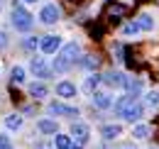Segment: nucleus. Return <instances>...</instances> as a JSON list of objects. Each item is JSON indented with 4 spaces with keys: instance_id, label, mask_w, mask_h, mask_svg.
<instances>
[{
    "instance_id": "f257e3e1",
    "label": "nucleus",
    "mask_w": 159,
    "mask_h": 149,
    "mask_svg": "<svg viewBox=\"0 0 159 149\" xmlns=\"http://www.w3.org/2000/svg\"><path fill=\"white\" fill-rule=\"evenodd\" d=\"M81 56V47L76 42H71V44H66L64 49H59V54H57V61H54V71L57 74H64V71H69L71 66H74V61Z\"/></svg>"
},
{
    "instance_id": "f03ea898",
    "label": "nucleus",
    "mask_w": 159,
    "mask_h": 149,
    "mask_svg": "<svg viewBox=\"0 0 159 149\" xmlns=\"http://www.w3.org/2000/svg\"><path fill=\"white\" fill-rule=\"evenodd\" d=\"M12 25H15L20 32H27V29H32L34 20H32V15H30L25 7H15V12H12Z\"/></svg>"
},
{
    "instance_id": "7ed1b4c3",
    "label": "nucleus",
    "mask_w": 159,
    "mask_h": 149,
    "mask_svg": "<svg viewBox=\"0 0 159 149\" xmlns=\"http://www.w3.org/2000/svg\"><path fill=\"white\" fill-rule=\"evenodd\" d=\"M125 12H127V7L120 5V2H108V5H105V20H108L110 25H118L120 20L125 17Z\"/></svg>"
},
{
    "instance_id": "20e7f679",
    "label": "nucleus",
    "mask_w": 159,
    "mask_h": 149,
    "mask_svg": "<svg viewBox=\"0 0 159 149\" xmlns=\"http://www.w3.org/2000/svg\"><path fill=\"white\" fill-rule=\"evenodd\" d=\"M88 134H91L88 125H83V122H74V125H71V137H74V142H79V144L88 142Z\"/></svg>"
},
{
    "instance_id": "39448f33",
    "label": "nucleus",
    "mask_w": 159,
    "mask_h": 149,
    "mask_svg": "<svg viewBox=\"0 0 159 149\" xmlns=\"http://www.w3.org/2000/svg\"><path fill=\"white\" fill-rule=\"evenodd\" d=\"M39 47H42V52H44V54H57V52L61 49V39L54 37V34H49V37H44L39 42Z\"/></svg>"
},
{
    "instance_id": "423d86ee",
    "label": "nucleus",
    "mask_w": 159,
    "mask_h": 149,
    "mask_svg": "<svg viewBox=\"0 0 159 149\" xmlns=\"http://www.w3.org/2000/svg\"><path fill=\"white\" fill-rule=\"evenodd\" d=\"M49 112L52 115H61V117H74V115H79V108H71V105H64V103H52Z\"/></svg>"
},
{
    "instance_id": "0eeeda50",
    "label": "nucleus",
    "mask_w": 159,
    "mask_h": 149,
    "mask_svg": "<svg viewBox=\"0 0 159 149\" xmlns=\"http://www.w3.org/2000/svg\"><path fill=\"white\" fill-rule=\"evenodd\" d=\"M32 71H34V76H39V78H49V76H52V69L47 66V61L39 59V56L32 59Z\"/></svg>"
},
{
    "instance_id": "6e6552de",
    "label": "nucleus",
    "mask_w": 159,
    "mask_h": 149,
    "mask_svg": "<svg viewBox=\"0 0 159 149\" xmlns=\"http://www.w3.org/2000/svg\"><path fill=\"white\" fill-rule=\"evenodd\" d=\"M120 115H122L125 120H130V122H135V120H139V117H142V105H139L137 100H132V103H130V105H127L125 110L120 112Z\"/></svg>"
},
{
    "instance_id": "1a4fd4ad",
    "label": "nucleus",
    "mask_w": 159,
    "mask_h": 149,
    "mask_svg": "<svg viewBox=\"0 0 159 149\" xmlns=\"http://www.w3.org/2000/svg\"><path fill=\"white\" fill-rule=\"evenodd\" d=\"M39 17H42V22H47V25H54V22L59 20V7H57V5H44Z\"/></svg>"
},
{
    "instance_id": "9d476101",
    "label": "nucleus",
    "mask_w": 159,
    "mask_h": 149,
    "mask_svg": "<svg viewBox=\"0 0 159 149\" xmlns=\"http://www.w3.org/2000/svg\"><path fill=\"white\" fill-rule=\"evenodd\" d=\"M103 81L108 83V86H113V88H125V76L120 74V71H110V74H105L103 76Z\"/></svg>"
},
{
    "instance_id": "9b49d317",
    "label": "nucleus",
    "mask_w": 159,
    "mask_h": 149,
    "mask_svg": "<svg viewBox=\"0 0 159 149\" xmlns=\"http://www.w3.org/2000/svg\"><path fill=\"white\" fill-rule=\"evenodd\" d=\"M57 93H59L61 98H74V95H76V86L69 83V81H61L59 86H57Z\"/></svg>"
},
{
    "instance_id": "f8f14e48",
    "label": "nucleus",
    "mask_w": 159,
    "mask_h": 149,
    "mask_svg": "<svg viewBox=\"0 0 159 149\" xmlns=\"http://www.w3.org/2000/svg\"><path fill=\"white\" fill-rule=\"evenodd\" d=\"M93 105L100 108V110H108V108L113 105V103H110V95H108V93H96V95H93Z\"/></svg>"
},
{
    "instance_id": "ddd939ff",
    "label": "nucleus",
    "mask_w": 159,
    "mask_h": 149,
    "mask_svg": "<svg viewBox=\"0 0 159 149\" xmlns=\"http://www.w3.org/2000/svg\"><path fill=\"white\" fill-rule=\"evenodd\" d=\"M39 132H44V134H54L57 132V122L54 120H39Z\"/></svg>"
},
{
    "instance_id": "4468645a",
    "label": "nucleus",
    "mask_w": 159,
    "mask_h": 149,
    "mask_svg": "<svg viewBox=\"0 0 159 149\" xmlns=\"http://www.w3.org/2000/svg\"><path fill=\"white\" fill-rule=\"evenodd\" d=\"M125 88H127V93L135 98V95L142 91V81H135V78H130V81H125Z\"/></svg>"
},
{
    "instance_id": "2eb2a0df",
    "label": "nucleus",
    "mask_w": 159,
    "mask_h": 149,
    "mask_svg": "<svg viewBox=\"0 0 159 149\" xmlns=\"http://www.w3.org/2000/svg\"><path fill=\"white\" fill-rule=\"evenodd\" d=\"M71 142H74V139L66 137V134H57V137H54V147H57V149H69V147H71Z\"/></svg>"
},
{
    "instance_id": "dca6fc26",
    "label": "nucleus",
    "mask_w": 159,
    "mask_h": 149,
    "mask_svg": "<svg viewBox=\"0 0 159 149\" xmlns=\"http://www.w3.org/2000/svg\"><path fill=\"white\" fill-rule=\"evenodd\" d=\"M5 125H7L10 130H20L22 127V117L20 115H7V117H5Z\"/></svg>"
},
{
    "instance_id": "f3484780",
    "label": "nucleus",
    "mask_w": 159,
    "mask_h": 149,
    "mask_svg": "<svg viewBox=\"0 0 159 149\" xmlns=\"http://www.w3.org/2000/svg\"><path fill=\"white\" fill-rule=\"evenodd\" d=\"M132 100H135L132 95H122V98H118V100H115V112H122L130 103H132Z\"/></svg>"
},
{
    "instance_id": "a211bd4d",
    "label": "nucleus",
    "mask_w": 159,
    "mask_h": 149,
    "mask_svg": "<svg viewBox=\"0 0 159 149\" xmlns=\"http://www.w3.org/2000/svg\"><path fill=\"white\" fill-rule=\"evenodd\" d=\"M135 22H137L139 29H152V27H154V22H152V17H149V15H139Z\"/></svg>"
},
{
    "instance_id": "6ab92c4d",
    "label": "nucleus",
    "mask_w": 159,
    "mask_h": 149,
    "mask_svg": "<svg viewBox=\"0 0 159 149\" xmlns=\"http://www.w3.org/2000/svg\"><path fill=\"white\" fill-rule=\"evenodd\" d=\"M118 134H120L118 125H105V127H103V137H105V139H115Z\"/></svg>"
},
{
    "instance_id": "aec40b11",
    "label": "nucleus",
    "mask_w": 159,
    "mask_h": 149,
    "mask_svg": "<svg viewBox=\"0 0 159 149\" xmlns=\"http://www.w3.org/2000/svg\"><path fill=\"white\" fill-rule=\"evenodd\" d=\"M86 69H98V64H100V59L96 54H88V56H83V61H81Z\"/></svg>"
},
{
    "instance_id": "412c9836",
    "label": "nucleus",
    "mask_w": 159,
    "mask_h": 149,
    "mask_svg": "<svg viewBox=\"0 0 159 149\" xmlns=\"http://www.w3.org/2000/svg\"><path fill=\"white\" fill-rule=\"evenodd\" d=\"M30 93L34 95V98H44V95H47V88H44L42 83H32V86H30Z\"/></svg>"
},
{
    "instance_id": "4be33fe9",
    "label": "nucleus",
    "mask_w": 159,
    "mask_h": 149,
    "mask_svg": "<svg viewBox=\"0 0 159 149\" xmlns=\"http://www.w3.org/2000/svg\"><path fill=\"white\" fill-rule=\"evenodd\" d=\"M132 134H135L137 139H144V137H149V127H147V125H135Z\"/></svg>"
},
{
    "instance_id": "5701e85b",
    "label": "nucleus",
    "mask_w": 159,
    "mask_h": 149,
    "mask_svg": "<svg viewBox=\"0 0 159 149\" xmlns=\"http://www.w3.org/2000/svg\"><path fill=\"white\" fill-rule=\"evenodd\" d=\"M10 78H12V83H22V81H25V69L15 66V69H12V74H10Z\"/></svg>"
},
{
    "instance_id": "b1692460",
    "label": "nucleus",
    "mask_w": 159,
    "mask_h": 149,
    "mask_svg": "<svg viewBox=\"0 0 159 149\" xmlns=\"http://www.w3.org/2000/svg\"><path fill=\"white\" fill-rule=\"evenodd\" d=\"M122 32H125V34H137V32H139L137 22H127V25L122 27Z\"/></svg>"
},
{
    "instance_id": "393cba45",
    "label": "nucleus",
    "mask_w": 159,
    "mask_h": 149,
    "mask_svg": "<svg viewBox=\"0 0 159 149\" xmlns=\"http://www.w3.org/2000/svg\"><path fill=\"white\" fill-rule=\"evenodd\" d=\"M91 37H93V39L103 37V27H100V25H91Z\"/></svg>"
},
{
    "instance_id": "a878e982",
    "label": "nucleus",
    "mask_w": 159,
    "mask_h": 149,
    "mask_svg": "<svg viewBox=\"0 0 159 149\" xmlns=\"http://www.w3.org/2000/svg\"><path fill=\"white\" fill-rule=\"evenodd\" d=\"M147 103H149V105H154V108L159 105V93H157V91H152V93H147Z\"/></svg>"
},
{
    "instance_id": "bb28decb",
    "label": "nucleus",
    "mask_w": 159,
    "mask_h": 149,
    "mask_svg": "<svg viewBox=\"0 0 159 149\" xmlns=\"http://www.w3.org/2000/svg\"><path fill=\"white\" fill-rule=\"evenodd\" d=\"M98 81H100V76H91V78L86 81V91H93V88L98 86Z\"/></svg>"
},
{
    "instance_id": "cd10ccee",
    "label": "nucleus",
    "mask_w": 159,
    "mask_h": 149,
    "mask_svg": "<svg viewBox=\"0 0 159 149\" xmlns=\"http://www.w3.org/2000/svg\"><path fill=\"white\" fill-rule=\"evenodd\" d=\"M0 149H12V144H10V139H7L5 134H0Z\"/></svg>"
},
{
    "instance_id": "c85d7f7f",
    "label": "nucleus",
    "mask_w": 159,
    "mask_h": 149,
    "mask_svg": "<svg viewBox=\"0 0 159 149\" xmlns=\"http://www.w3.org/2000/svg\"><path fill=\"white\" fill-rule=\"evenodd\" d=\"M34 47H37V39H27L25 42V49H34Z\"/></svg>"
},
{
    "instance_id": "c756f323",
    "label": "nucleus",
    "mask_w": 159,
    "mask_h": 149,
    "mask_svg": "<svg viewBox=\"0 0 159 149\" xmlns=\"http://www.w3.org/2000/svg\"><path fill=\"white\" fill-rule=\"evenodd\" d=\"M5 44H7V37H5V34H2V32H0V49H2V47H5Z\"/></svg>"
},
{
    "instance_id": "7c9ffc66",
    "label": "nucleus",
    "mask_w": 159,
    "mask_h": 149,
    "mask_svg": "<svg viewBox=\"0 0 159 149\" xmlns=\"http://www.w3.org/2000/svg\"><path fill=\"white\" fill-rule=\"evenodd\" d=\"M69 149H81V144H79V142H71V147H69Z\"/></svg>"
},
{
    "instance_id": "2f4dec72",
    "label": "nucleus",
    "mask_w": 159,
    "mask_h": 149,
    "mask_svg": "<svg viewBox=\"0 0 159 149\" xmlns=\"http://www.w3.org/2000/svg\"><path fill=\"white\" fill-rule=\"evenodd\" d=\"M27 2H37V0H27Z\"/></svg>"
},
{
    "instance_id": "473e14b6",
    "label": "nucleus",
    "mask_w": 159,
    "mask_h": 149,
    "mask_svg": "<svg viewBox=\"0 0 159 149\" xmlns=\"http://www.w3.org/2000/svg\"><path fill=\"white\" fill-rule=\"evenodd\" d=\"M76 2H79V0H76Z\"/></svg>"
}]
</instances>
